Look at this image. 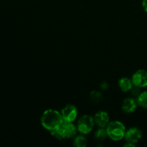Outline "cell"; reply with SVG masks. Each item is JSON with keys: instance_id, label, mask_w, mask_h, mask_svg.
Wrapping results in <instances>:
<instances>
[{"instance_id": "obj_15", "label": "cell", "mask_w": 147, "mask_h": 147, "mask_svg": "<svg viewBox=\"0 0 147 147\" xmlns=\"http://www.w3.org/2000/svg\"><path fill=\"white\" fill-rule=\"evenodd\" d=\"M142 7L144 9V11L147 12V0H143L142 1Z\"/></svg>"}, {"instance_id": "obj_13", "label": "cell", "mask_w": 147, "mask_h": 147, "mask_svg": "<svg viewBox=\"0 0 147 147\" xmlns=\"http://www.w3.org/2000/svg\"><path fill=\"white\" fill-rule=\"evenodd\" d=\"M136 100L140 107L147 109V90L142 92L137 97Z\"/></svg>"}, {"instance_id": "obj_14", "label": "cell", "mask_w": 147, "mask_h": 147, "mask_svg": "<svg viewBox=\"0 0 147 147\" xmlns=\"http://www.w3.org/2000/svg\"><path fill=\"white\" fill-rule=\"evenodd\" d=\"M90 98L95 102H98L102 99V95L100 92L93 90V91L90 93Z\"/></svg>"}, {"instance_id": "obj_3", "label": "cell", "mask_w": 147, "mask_h": 147, "mask_svg": "<svg viewBox=\"0 0 147 147\" xmlns=\"http://www.w3.org/2000/svg\"><path fill=\"white\" fill-rule=\"evenodd\" d=\"M94 118L89 115H84L81 116L78 121L77 127L78 132L83 135L90 134L93 131L95 126Z\"/></svg>"}, {"instance_id": "obj_2", "label": "cell", "mask_w": 147, "mask_h": 147, "mask_svg": "<svg viewBox=\"0 0 147 147\" xmlns=\"http://www.w3.org/2000/svg\"><path fill=\"white\" fill-rule=\"evenodd\" d=\"M108 134V137L114 142L122 140L124 139L126 129L124 124L119 121H113L109 122L106 127Z\"/></svg>"}, {"instance_id": "obj_12", "label": "cell", "mask_w": 147, "mask_h": 147, "mask_svg": "<svg viewBox=\"0 0 147 147\" xmlns=\"http://www.w3.org/2000/svg\"><path fill=\"white\" fill-rule=\"evenodd\" d=\"M108 137V134L106 128H99L94 134V138L96 141L102 142Z\"/></svg>"}, {"instance_id": "obj_6", "label": "cell", "mask_w": 147, "mask_h": 147, "mask_svg": "<svg viewBox=\"0 0 147 147\" xmlns=\"http://www.w3.org/2000/svg\"><path fill=\"white\" fill-rule=\"evenodd\" d=\"M131 80L134 86L139 88L147 87V71L142 69L137 70L132 76Z\"/></svg>"}, {"instance_id": "obj_10", "label": "cell", "mask_w": 147, "mask_h": 147, "mask_svg": "<svg viewBox=\"0 0 147 147\" xmlns=\"http://www.w3.org/2000/svg\"><path fill=\"white\" fill-rule=\"evenodd\" d=\"M119 86L121 91L126 93V92H129L131 90L132 88L134 87V84L131 79L123 77L119 80Z\"/></svg>"}, {"instance_id": "obj_5", "label": "cell", "mask_w": 147, "mask_h": 147, "mask_svg": "<svg viewBox=\"0 0 147 147\" xmlns=\"http://www.w3.org/2000/svg\"><path fill=\"white\" fill-rule=\"evenodd\" d=\"M60 113L65 122H73L78 117V109L74 105H66Z\"/></svg>"}, {"instance_id": "obj_9", "label": "cell", "mask_w": 147, "mask_h": 147, "mask_svg": "<svg viewBox=\"0 0 147 147\" xmlns=\"http://www.w3.org/2000/svg\"><path fill=\"white\" fill-rule=\"evenodd\" d=\"M138 106L139 105H138L137 100L136 99L134 98H127L123 100L121 109L124 113H132L136 110Z\"/></svg>"}, {"instance_id": "obj_7", "label": "cell", "mask_w": 147, "mask_h": 147, "mask_svg": "<svg viewBox=\"0 0 147 147\" xmlns=\"http://www.w3.org/2000/svg\"><path fill=\"white\" fill-rule=\"evenodd\" d=\"M142 138V132L139 128L132 127L126 130L124 139L126 142L136 144Z\"/></svg>"}, {"instance_id": "obj_1", "label": "cell", "mask_w": 147, "mask_h": 147, "mask_svg": "<svg viewBox=\"0 0 147 147\" xmlns=\"http://www.w3.org/2000/svg\"><path fill=\"white\" fill-rule=\"evenodd\" d=\"M40 122L44 129L51 131L56 130L61 126L63 119L60 112L54 109H47L43 112Z\"/></svg>"}, {"instance_id": "obj_16", "label": "cell", "mask_w": 147, "mask_h": 147, "mask_svg": "<svg viewBox=\"0 0 147 147\" xmlns=\"http://www.w3.org/2000/svg\"><path fill=\"white\" fill-rule=\"evenodd\" d=\"M100 87H101V88H103V90H106V89L109 88V85H108V83H102L101 85H100Z\"/></svg>"}, {"instance_id": "obj_4", "label": "cell", "mask_w": 147, "mask_h": 147, "mask_svg": "<svg viewBox=\"0 0 147 147\" xmlns=\"http://www.w3.org/2000/svg\"><path fill=\"white\" fill-rule=\"evenodd\" d=\"M57 133L60 135L62 139H72L74 138L77 134V127L73 124V122H65L62 123L61 126L56 129Z\"/></svg>"}, {"instance_id": "obj_8", "label": "cell", "mask_w": 147, "mask_h": 147, "mask_svg": "<svg viewBox=\"0 0 147 147\" xmlns=\"http://www.w3.org/2000/svg\"><path fill=\"white\" fill-rule=\"evenodd\" d=\"M93 118H94L95 124L97 125L99 128H106L110 122L109 113L104 111L97 112Z\"/></svg>"}, {"instance_id": "obj_11", "label": "cell", "mask_w": 147, "mask_h": 147, "mask_svg": "<svg viewBox=\"0 0 147 147\" xmlns=\"http://www.w3.org/2000/svg\"><path fill=\"white\" fill-rule=\"evenodd\" d=\"M88 140L83 134L78 135L73 138V144L76 147H85L87 146Z\"/></svg>"}]
</instances>
